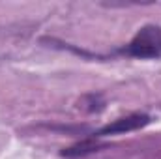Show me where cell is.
<instances>
[{
  "mask_svg": "<svg viewBox=\"0 0 161 159\" xmlns=\"http://www.w3.org/2000/svg\"><path fill=\"white\" fill-rule=\"evenodd\" d=\"M94 150H97V144L94 140H82L79 144H73V146L66 148L62 152V156L64 157H79V156H86V154H90Z\"/></svg>",
  "mask_w": 161,
  "mask_h": 159,
  "instance_id": "obj_3",
  "label": "cell"
},
{
  "mask_svg": "<svg viewBox=\"0 0 161 159\" xmlns=\"http://www.w3.org/2000/svg\"><path fill=\"white\" fill-rule=\"evenodd\" d=\"M148 123H150V116H146V114H129V116L114 120L113 123H107L105 127H101L97 131V135L105 137V135L129 133V131H137V129H141V127H144Z\"/></svg>",
  "mask_w": 161,
  "mask_h": 159,
  "instance_id": "obj_2",
  "label": "cell"
},
{
  "mask_svg": "<svg viewBox=\"0 0 161 159\" xmlns=\"http://www.w3.org/2000/svg\"><path fill=\"white\" fill-rule=\"evenodd\" d=\"M122 52L133 58H141V60L161 58V28L156 25L142 26L135 34V38L122 49Z\"/></svg>",
  "mask_w": 161,
  "mask_h": 159,
  "instance_id": "obj_1",
  "label": "cell"
}]
</instances>
